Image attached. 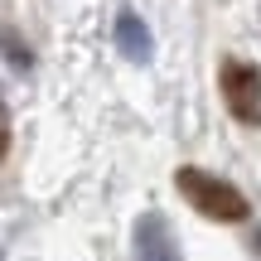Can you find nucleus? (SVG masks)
<instances>
[{
    "label": "nucleus",
    "mask_w": 261,
    "mask_h": 261,
    "mask_svg": "<svg viewBox=\"0 0 261 261\" xmlns=\"http://www.w3.org/2000/svg\"><path fill=\"white\" fill-rule=\"evenodd\" d=\"M174 189L203 218H213V223H247L252 218V203H247L242 189L218 179V174H208V169H198V165H179L174 169Z\"/></svg>",
    "instance_id": "nucleus-1"
},
{
    "label": "nucleus",
    "mask_w": 261,
    "mask_h": 261,
    "mask_svg": "<svg viewBox=\"0 0 261 261\" xmlns=\"http://www.w3.org/2000/svg\"><path fill=\"white\" fill-rule=\"evenodd\" d=\"M223 97H227V112L237 121H256L261 116V73L242 58H227L223 63Z\"/></svg>",
    "instance_id": "nucleus-2"
},
{
    "label": "nucleus",
    "mask_w": 261,
    "mask_h": 261,
    "mask_svg": "<svg viewBox=\"0 0 261 261\" xmlns=\"http://www.w3.org/2000/svg\"><path fill=\"white\" fill-rule=\"evenodd\" d=\"M136 261H179V247L160 213H145L136 223Z\"/></svg>",
    "instance_id": "nucleus-3"
},
{
    "label": "nucleus",
    "mask_w": 261,
    "mask_h": 261,
    "mask_svg": "<svg viewBox=\"0 0 261 261\" xmlns=\"http://www.w3.org/2000/svg\"><path fill=\"white\" fill-rule=\"evenodd\" d=\"M116 48H121L130 63H150V58H155V39H150L145 19H140L136 10H121V15H116Z\"/></svg>",
    "instance_id": "nucleus-4"
},
{
    "label": "nucleus",
    "mask_w": 261,
    "mask_h": 261,
    "mask_svg": "<svg viewBox=\"0 0 261 261\" xmlns=\"http://www.w3.org/2000/svg\"><path fill=\"white\" fill-rule=\"evenodd\" d=\"M0 54H5V63L10 68H19V73H29V68H34V54H29V44H19V34L15 29H0Z\"/></svg>",
    "instance_id": "nucleus-5"
},
{
    "label": "nucleus",
    "mask_w": 261,
    "mask_h": 261,
    "mask_svg": "<svg viewBox=\"0 0 261 261\" xmlns=\"http://www.w3.org/2000/svg\"><path fill=\"white\" fill-rule=\"evenodd\" d=\"M10 155V107L0 102V160Z\"/></svg>",
    "instance_id": "nucleus-6"
}]
</instances>
